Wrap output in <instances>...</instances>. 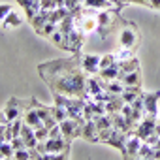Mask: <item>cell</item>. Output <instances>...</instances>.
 <instances>
[{
  "label": "cell",
  "instance_id": "obj_31",
  "mask_svg": "<svg viewBox=\"0 0 160 160\" xmlns=\"http://www.w3.org/2000/svg\"><path fill=\"white\" fill-rule=\"evenodd\" d=\"M49 138H64L62 130H60V124H55L53 128H49Z\"/></svg>",
  "mask_w": 160,
  "mask_h": 160
},
{
  "label": "cell",
  "instance_id": "obj_34",
  "mask_svg": "<svg viewBox=\"0 0 160 160\" xmlns=\"http://www.w3.org/2000/svg\"><path fill=\"white\" fill-rule=\"evenodd\" d=\"M109 2H111V4H113L115 8H121V10L124 8V4H122V0H109Z\"/></svg>",
  "mask_w": 160,
  "mask_h": 160
},
{
  "label": "cell",
  "instance_id": "obj_8",
  "mask_svg": "<svg viewBox=\"0 0 160 160\" xmlns=\"http://www.w3.org/2000/svg\"><path fill=\"white\" fill-rule=\"evenodd\" d=\"M34 100H36L34 96H30V98H28L27 109H25V113H23V121H25L27 124H30L32 128H38V126H42L43 122H42V117H40V113H38V109H36Z\"/></svg>",
  "mask_w": 160,
  "mask_h": 160
},
{
  "label": "cell",
  "instance_id": "obj_15",
  "mask_svg": "<svg viewBox=\"0 0 160 160\" xmlns=\"http://www.w3.org/2000/svg\"><path fill=\"white\" fill-rule=\"evenodd\" d=\"M0 23H2V28H4V30H12V28H19L25 21H23V17H21L19 13L10 12V13H8V17H6V19H2Z\"/></svg>",
  "mask_w": 160,
  "mask_h": 160
},
{
  "label": "cell",
  "instance_id": "obj_14",
  "mask_svg": "<svg viewBox=\"0 0 160 160\" xmlns=\"http://www.w3.org/2000/svg\"><path fill=\"white\" fill-rule=\"evenodd\" d=\"M121 81L124 83V87H141L143 85V77H141L139 70H134V72L122 73L121 75Z\"/></svg>",
  "mask_w": 160,
  "mask_h": 160
},
{
  "label": "cell",
  "instance_id": "obj_27",
  "mask_svg": "<svg viewBox=\"0 0 160 160\" xmlns=\"http://www.w3.org/2000/svg\"><path fill=\"white\" fill-rule=\"evenodd\" d=\"M34 132H36V138H38V141H45V139H49V128L47 126H38V128H34Z\"/></svg>",
  "mask_w": 160,
  "mask_h": 160
},
{
  "label": "cell",
  "instance_id": "obj_21",
  "mask_svg": "<svg viewBox=\"0 0 160 160\" xmlns=\"http://www.w3.org/2000/svg\"><path fill=\"white\" fill-rule=\"evenodd\" d=\"M49 111H51V115H53V117L57 119V122H60V121L68 119V109H66L64 106H60V104L49 106Z\"/></svg>",
  "mask_w": 160,
  "mask_h": 160
},
{
  "label": "cell",
  "instance_id": "obj_19",
  "mask_svg": "<svg viewBox=\"0 0 160 160\" xmlns=\"http://www.w3.org/2000/svg\"><path fill=\"white\" fill-rule=\"evenodd\" d=\"M98 75L104 79V81H113V79H121V70H119V66H117V62H115L113 66L100 70Z\"/></svg>",
  "mask_w": 160,
  "mask_h": 160
},
{
  "label": "cell",
  "instance_id": "obj_1",
  "mask_svg": "<svg viewBox=\"0 0 160 160\" xmlns=\"http://www.w3.org/2000/svg\"><path fill=\"white\" fill-rule=\"evenodd\" d=\"M38 73L51 92L91 100V94L87 91V73L81 68L79 55L43 62L38 66Z\"/></svg>",
  "mask_w": 160,
  "mask_h": 160
},
{
  "label": "cell",
  "instance_id": "obj_33",
  "mask_svg": "<svg viewBox=\"0 0 160 160\" xmlns=\"http://www.w3.org/2000/svg\"><path fill=\"white\" fill-rule=\"evenodd\" d=\"M151 8L156 10V12H160V0H151Z\"/></svg>",
  "mask_w": 160,
  "mask_h": 160
},
{
  "label": "cell",
  "instance_id": "obj_7",
  "mask_svg": "<svg viewBox=\"0 0 160 160\" xmlns=\"http://www.w3.org/2000/svg\"><path fill=\"white\" fill-rule=\"evenodd\" d=\"M79 60H81V68L87 75H98V72H100V57L98 55L85 53V55H79Z\"/></svg>",
  "mask_w": 160,
  "mask_h": 160
},
{
  "label": "cell",
  "instance_id": "obj_12",
  "mask_svg": "<svg viewBox=\"0 0 160 160\" xmlns=\"http://www.w3.org/2000/svg\"><path fill=\"white\" fill-rule=\"evenodd\" d=\"M126 138H128V134H124V132H121V130L113 128V130L109 132L108 139L104 141V145L115 147V149H119V151H121V154H122V152H124V143H126Z\"/></svg>",
  "mask_w": 160,
  "mask_h": 160
},
{
  "label": "cell",
  "instance_id": "obj_5",
  "mask_svg": "<svg viewBox=\"0 0 160 160\" xmlns=\"http://www.w3.org/2000/svg\"><path fill=\"white\" fill-rule=\"evenodd\" d=\"M83 122H85V121H75V119H72V117H68V119L60 121L58 124H60V130H62L64 139L72 143L75 138H81V128H83Z\"/></svg>",
  "mask_w": 160,
  "mask_h": 160
},
{
  "label": "cell",
  "instance_id": "obj_3",
  "mask_svg": "<svg viewBox=\"0 0 160 160\" xmlns=\"http://www.w3.org/2000/svg\"><path fill=\"white\" fill-rule=\"evenodd\" d=\"M117 40H119V47L138 51L139 42H141V36H139V28H138V25L132 23V21L122 19V23H121V27H119V30H117Z\"/></svg>",
  "mask_w": 160,
  "mask_h": 160
},
{
  "label": "cell",
  "instance_id": "obj_22",
  "mask_svg": "<svg viewBox=\"0 0 160 160\" xmlns=\"http://www.w3.org/2000/svg\"><path fill=\"white\" fill-rule=\"evenodd\" d=\"M57 28H58V25H57V23H53V21H47V23H45V25H43V27H42V28H40L36 34H38V36H42V38H45V40H49V36H51V34H53Z\"/></svg>",
  "mask_w": 160,
  "mask_h": 160
},
{
  "label": "cell",
  "instance_id": "obj_23",
  "mask_svg": "<svg viewBox=\"0 0 160 160\" xmlns=\"http://www.w3.org/2000/svg\"><path fill=\"white\" fill-rule=\"evenodd\" d=\"M152 156H154V147L149 145L147 141H143L138 151V158H152Z\"/></svg>",
  "mask_w": 160,
  "mask_h": 160
},
{
  "label": "cell",
  "instance_id": "obj_29",
  "mask_svg": "<svg viewBox=\"0 0 160 160\" xmlns=\"http://www.w3.org/2000/svg\"><path fill=\"white\" fill-rule=\"evenodd\" d=\"M10 12H13V10H12V4H8V2H2V4H0V21L6 19Z\"/></svg>",
  "mask_w": 160,
  "mask_h": 160
},
{
  "label": "cell",
  "instance_id": "obj_24",
  "mask_svg": "<svg viewBox=\"0 0 160 160\" xmlns=\"http://www.w3.org/2000/svg\"><path fill=\"white\" fill-rule=\"evenodd\" d=\"M115 62H117V57H115L113 53L102 55V57H100V70H104V68H109V66H113Z\"/></svg>",
  "mask_w": 160,
  "mask_h": 160
},
{
  "label": "cell",
  "instance_id": "obj_10",
  "mask_svg": "<svg viewBox=\"0 0 160 160\" xmlns=\"http://www.w3.org/2000/svg\"><path fill=\"white\" fill-rule=\"evenodd\" d=\"M158 100H160V91H152V92L143 91L145 115H151V117H158L160 115V111H158Z\"/></svg>",
  "mask_w": 160,
  "mask_h": 160
},
{
  "label": "cell",
  "instance_id": "obj_26",
  "mask_svg": "<svg viewBox=\"0 0 160 160\" xmlns=\"http://www.w3.org/2000/svg\"><path fill=\"white\" fill-rule=\"evenodd\" d=\"M115 57H117V60H126V58H132V57H136V51H132V49H122V47H119V51L115 53Z\"/></svg>",
  "mask_w": 160,
  "mask_h": 160
},
{
  "label": "cell",
  "instance_id": "obj_17",
  "mask_svg": "<svg viewBox=\"0 0 160 160\" xmlns=\"http://www.w3.org/2000/svg\"><path fill=\"white\" fill-rule=\"evenodd\" d=\"M117 66H119L121 75H122V73L139 70V60H138V57H132V58H126V60H117Z\"/></svg>",
  "mask_w": 160,
  "mask_h": 160
},
{
  "label": "cell",
  "instance_id": "obj_4",
  "mask_svg": "<svg viewBox=\"0 0 160 160\" xmlns=\"http://www.w3.org/2000/svg\"><path fill=\"white\" fill-rule=\"evenodd\" d=\"M27 104H28V98H15V96H12L6 102L4 109H2V113L6 117V122H12V121L23 117V113L27 109Z\"/></svg>",
  "mask_w": 160,
  "mask_h": 160
},
{
  "label": "cell",
  "instance_id": "obj_20",
  "mask_svg": "<svg viewBox=\"0 0 160 160\" xmlns=\"http://www.w3.org/2000/svg\"><path fill=\"white\" fill-rule=\"evenodd\" d=\"M49 12H51V10H40V12H38V15L28 23V25L34 28V32H38V30H40V28L49 21Z\"/></svg>",
  "mask_w": 160,
  "mask_h": 160
},
{
  "label": "cell",
  "instance_id": "obj_13",
  "mask_svg": "<svg viewBox=\"0 0 160 160\" xmlns=\"http://www.w3.org/2000/svg\"><path fill=\"white\" fill-rule=\"evenodd\" d=\"M98 126L94 122V119H87L83 122V128H81V138L85 141H91V143H98Z\"/></svg>",
  "mask_w": 160,
  "mask_h": 160
},
{
  "label": "cell",
  "instance_id": "obj_16",
  "mask_svg": "<svg viewBox=\"0 0 160 160\" xmlns=\"http://www.w3.org/2000/svg\"><path fill=\"white\" fill-rule=\"evenodd\" d=\"M141 94H143V89L141 87H124V91L121 92V98L124 100V104H132Z\"/></svg>",
  "mask_w": 160,
  "mask_h": 160
},
{
  "label": "cell",
  "instance_id": "obj_2",
  "mask_svg": "<svg viewBox=\"0 0 160 160\" xmlns=\"http://www.w3.org/2000/svg\"><path fill=\"white\" fill-rule=\"evenodd\" d=\"M121 8H108V10H100L96 12V21H98V27H96V34L102 38V40H108L109 34L113 30H119L121 23H122V17H121Z\"/></svg>",
  "mask_w": 160,
  "mask_h": 160
},
{
  "label": "cell",
  "instance_id": "obj_6",
  "mask_svg": "<svg viewBox=\"0 0 160 160\" xmlns=\"http://www.w3.org/2000/svg\"><path fill=\"white\" fill-rule=\"evenodd\" d=\"M85 30L81 27H75L73 25V30L70 32V38H68V51L72 55H81V47L85 43Z\"/></svg>",
  "mask_w": 160,
  "mask_h": 160
},
{
  "label": "cell",
  "instance_id": "obj_9",
  "mask_svg": "<svg viewBox=\"0 0 160 160\" xmlns=\"http://www.w3.org/2000/svg\"><path fill=\"white\" fill-rule=\"evenodd\" d=\"M156 119L158 117H151V115H145L138 124H136V128H134V134L138 136V138H141V139H145L149 134H152L154 132V128H156Z\"/></svg>",
  "mask_w": 160,
  "mask_h": 160
},
{
  "label": "cell",
  "instance_id": "obj_32",
  "mask_svg": "<svg viewBox=\"0 0 160 160\" xmlns=\"http://www.w3.org/2000/svg\"><path fill=\"white\" fill-rule=\"evenodd\" d=\"M81 4H83V0H66V2H64V6H66L68 10H73V8L81 6Z\"/></svg>",
  "mask_w": 160,
  "mask_h": 160
},
{
  "label": "cell",
  "instance_id": "obj_25",
  "mask_svg": "<svg viewBox=\"0 0 160 160\" xmlns=\"http://www.w3.org/2000/svg\"><path fill=\"white\" fill-rule=\"evenodd\" d=\"M0 151H2L4 158H13V154H15V149H13L12 141H2L0 143Z\"/></svg>",
  "mask_w": 160,
  "mask_h": 160
},
{
  "label": "cell",
  "instance_id": "obj_30",
  "mask_svg": "<svg viewBox=\"0 0 160 160\" xmlns=\"http://www.w3.org/2000/svg\"><path fill=\"white\" fill-rule=\"evenodd\" d=\"M122 4L124 6H128V4H139V6L151 8V0H122Z\"/></svg>",
  "mask_w": 160,
  "mask_h": 160
},
{
  "label": "cell",
  "instance_id": "obj_28",
  "mask_svg": "<svg viewBox=\"0 0 160 160\" xmlns=\"http://www.w3.org/2000/svg\"><path fill=\"white\" fill-rule=\"evenodd\" d=\"M13 158H17V160H27V158H30V149H28V147L17 149L15 154H13Z\"/></svg>",
  "mask_w": 160,
  "mask_h": 160
},
{
  "label": "cell",
  "instance_id": "obj_11",
  "mask_svg": "<svg viewBox=\"0 0 160 160\" xmlns=\"http://www.w3.org/2000/svg\"><path fill=\"white\" fill-rule=\"evenodd\" d=\"M141 143H143V139H141V138H138L134 132H132V134H128L126 143H124L122 158H126V160H128V158H138V151H139Z\"/></svg>",
  "mask_w": 160,
  "mask_h": 160
},
{
  "label": "cell",
  "instance_id": "obj_18",
  "mask_svg": "<svg viewBox=\"0 0 160 160\" xmlns=\"http://www.w3.org/2000/svg\"><path fill=\"white\" fill-rule=\"evenodd\" d=\"M83 8H85V10H94V12H100V10L113 8V4L109 2V0H83Z\"/></svg>",
  "mask_w": 160,
  "mask_h": 160
}]
</instances>
